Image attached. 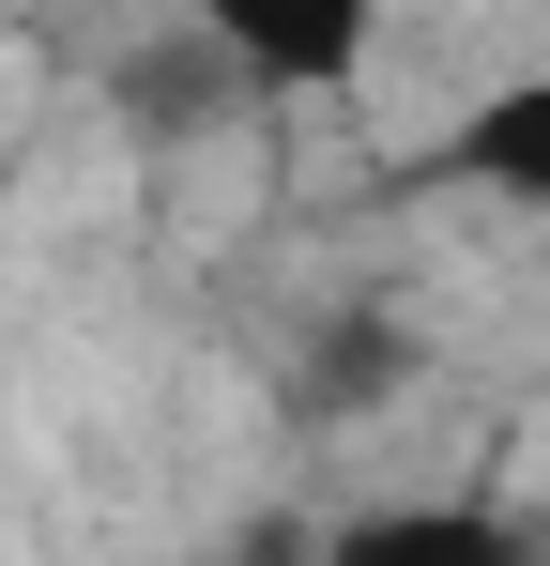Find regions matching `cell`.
Segmentation results:
<instances>
[{"label":"cell","mask_w":550,"mask_h":566,"mask_svg":"<svg viewBox=\"0 0 550 566\" xmlns=\"http://www.w3.org/2000/svg\"><path fill=\"white\" fill-rule=\"evenodd\" d=\"M183 31L245 77V93H352L382 46V0H183Z\"/></svg>","instance_id":"1"},{"label":"cell","mask_w":550,"mask_h":566,"mask_svg":"<svg viewBox=\"0 0 550 566\" xmlns=\"http://www.w3.org/2000/svg\"><path fill=\"white\" fill-rule=\"evenodd\" d=\"M413 185H458V199H505V214H550V62L536 77H505V93H474L413 154Z\"/></svg>","instance_id":"2"},{"label":"cell","mask_w":550,"mask_h":566,"mask_svg":"<svg viewBox=\"0 0 550 566\" xmlns=\"http://www.w3.org/2000/svg\"><path fill=\"white\" fill-rule=\"evenodd\" d=\"M306 566H536V536L474 490H398V505H352Z\"/></svg>","instance_id":"3"}]
</instances>
